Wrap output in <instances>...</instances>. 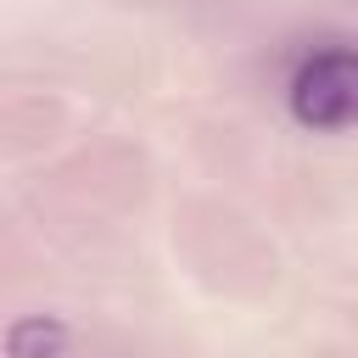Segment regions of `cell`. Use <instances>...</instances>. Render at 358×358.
<instances>
[{
	"instance_id": "1",
	"label": "cell",
	"mask_w": 358,
	"mask_h": 358,
	"mask_svg": "<svg viewBox=\"0 0 358 358\" xmlns=\"http://www.w3.org/2000/svg\"><path fill=\"white\" fill-rule=\"evenodd\" d=\"M285 106L313 134H341L358 123V45H319L285 78Z\"/></svg>"
},
{
	"instance_id": "2",
	"label": "cell",
	"mask_w": 358,
	"mask_h": 358,
	"mask_svg": "<svg viewBox=\"0 0 358 358\" xmlns=\"http://www.w3.org/2000/svg\"><path fill=\"white\" fill-rule=\"evenodd\" d=\"M6 352L11 358H62L67 352V324L50 313H28L6 330Z\"/></svg>"
}]
</instances>
